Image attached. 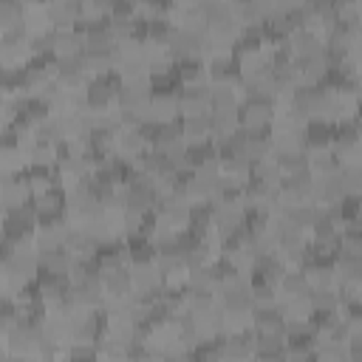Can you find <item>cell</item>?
I'll return each instance as SVG.
<instances>
[{
  "label": "cell",
  "instance_id": "9c48e42d",
  "mask_svg": "<svg viewBox=\"0 0 362 362\" xmlns=\"http://www.w3.org/2000/svg\"><path fill=\"white\" fill-rule=\"evenodd\" d=\"M181 133H184V141H187L189 147L209 144V141H212V122H209V116L181 119Z\"/></svg>",
  "mask_w": 362,
  "mask_h": 362
},
{
  "label": "cell",
  "instance_id": "30bf717a",
  "mask_svg": "<svg viewBox=\"0 0 362 362\" xmlns=\"http://www.w3.org/2000/svg\"><path fill=\"white\" fill-rule=\"evenodd\" d=\"M311 291V283L305 277L303 269H288L280 283H277V300H288V297H308Z\"/></svg>",
  "mask_w": 362,
  "mask_h": 362
},
{
  "label": "cell",
  "instance_id": "3957f363",
  "mask_svg": "<svg viewBox=\"0 0 362 362\" xmlns=\"http://www.w3.org/2000/svg\"><path fill=\"white\" fill-rule=\"evenodd\" d=\"M31 201H34V192H31L25 175H3V181H0V204H3V212L20 209V206H25Z\"/></svg>",
  "mask_w": 362,
  "mask_h": 362
},
{
  "label": "cell",
  "instance_id": "d6986e66",
  "mask_svg": "<svg viewBox=\"0 0 362 362\" xmlns=\"http://www.w3.org/2000/svg\"><path fill=\"white\" fill-rule=\"evenodd\" d=\"M342 181H345L348 198H359V195H362V164H348V167H342Z\"/></svg>",
  "mask_w": 362,
  "mask_h": 362
},
{
  "label": "cell",
  "instance_id": "ac0fdd59",
  "mask_svg": "<svg viewBox=\"0 0 362 362\" xmlns=\"http://www.w3.org/2000/svg\"><path fill=\"white\" fill-rule=\"evenodd\" d=\"M252 308L255 311L277 308V286L266 283V280H255V286H252Z\"/></svg>",
  "mask_w": 362,
  "mask_h": 362
},
{
  "label": "cell",
  "instance_id": "5bb4252c",
  "mask_svg": "<svg viewBox=\"0 0 362 362\" xmlns=\"http://www.w3.org/2000/svg\"><path fill=\"white\" fill-rule=\"evenodd\" d=\"M105 280V300H122L127 294H133V283H130V269H122V272H113Z\"/></svg>",
  "mask_w": 362,
  "mask_h": 362
},
{
  "label": "cell",
  "instance_id": "9a60e30c",
  "mask_svg": "<svg viewBox=\"0 0 362 362\" xmlns=\"http://www.w3.org/2000/svg\"><path fill=\"white\" fill-rule=\"evenodd\" d=\"M283 178H286V173H283L280 161H277L272 153H269L263 161L255 164V181H263V184H269V187H280Z\"/></svg>",
  "mask_w": 362,
  "mask_h": 362
},
{
  "label": "cell",
  "instance_id": "7402d4cb",
  "mask_svg": "<svg viewBox=\"0 0 362 362\" xmlns=\"http://www.w3.org/2000/svg\"><path fill=\"white\" fill-rule=\"evenodd\" d=\"M348 359L362 362V342H348Z\"/></svg>",
  "mask_w": 362,
  "mask_h": 362
},
{
  "label": "cell",
  "instance_id": "ffe728a7",
  "mask_svg": "<svg viewBox=\"0 0 362 362\" xmlns=\"http://www.w3.org/2000/svg\"><path fill=\"white\" fill-rule=\"evenodd\" d=\"M314 362H351L348 345H317Z\"/></svg>",
  "mask_w": 362,
  "mask_h": 362
},
{
  "label": "cell",
  "instance_id": "e0dca14e",
  "mask_svg": "<svg viewBox=\"0 0 362 362\" xmlns=\"http://www.w3.org/2000/svg\"><path fill=\"white\" fill-rule=\"evenodd\" d=\"M85 40H88V48H113L116 45V34H113L107 20H99L93 25H88L85 28Z\"/></svg>",
  "mask_w": 362,
  "mask_h": 362
},
{
  "label": "cell",
  "instance_id": "4fadbf2b",
  "mask_svg": "<svg viewBox=\"0 0 362 362\" xmlns=\"http://www.w3.org/2000/svg\"><path fill=\"white\" fill-rule=\"evenodd\" d=\"M153 263H156L158 272L167 277V274H173V272H178V269H187V255H184L181 243L175 240V243H170V246H164V249H156Z\"/></svg>",
  "mask_w": 362,
  "mask_h": 362
},
{
  "label": "cell",
  "instance_id": "44dd1931",
  "mask_svg": "<svg viewBox=\"0 0 362 362\" xmlns=\"http://www.w3.org/2000/svg\"><path fill=\"white\" fill-rule=\"evenodd\" d=\"M130 362H164V356H161V354H153V351L139 348V351L130 356Z\"/></svg>",
  "mask_w": 362,
  "mask_h": 362
},
{
  "label": "cell",
  "instance_id": "7a4b0ae2",
  "mask_svg": "<svg viewBox=\"0 0 362 362\" xmlns=\"http://www.w3.org/2000/svg\"><path fill=\"white\" fill-rule=\"evenodd\" d=\"M130 283H133V291L144 300H153L158 291H164V274L153 260L130 263Z\"/></svg>",
  "mask_w": 362,
  "mask_h": 362
},
{
  "label": "cell",
  "instance_id": "8fae6325",
  "mask_svg": "<svg viewBox=\"0 0 362 362\" xmlns=\"http://www.w3.org/2000/svg\"><path fill=\"white\" fill-rule=\"evenodd\" d=\"M229 184H235V187H246V184H252L255 181V164L252 161H246V158H238V156H226L223 158V173H221Z\"/></svg>",
  "mask_w": 362,
  "mask_h": 362
},
{
  "label": "cell",
  "instance_id": "8992f818",
  "mask_svg": "<svg viewBox=\"0 0 362 362\" xmlns=\"http://www.w3.org/2000/svg\"><path fill=\"white\" fill-rule=\"evenodd\" d=\"M311 288H339V277H337V269H334V260H325V257H317L311 255L308 263L303 266Z\"/></svg>",
  "mask_w": 362,
  "mask_h": 362
},
{
  "label": "cell",
  "instance_id": "6da1fadb",
  "mask_svg": "<svg viewBox=\"0 0 362 362\" xmlns=\"http://www.w3.org/2000/svg\"><path fill=\"white\" fill-rule=\"evenodd\" d=\"M274 99H263V96H249L240 105V127L252 130V133H269L272 130V119H274Z\"/></svg>",
  "mask_w": 362,
  "mask_h": 362
},
{
  "label": "cell",
  "instance_id": "277c9868",
  "mask_svg": "<svg viewBox=\"0 0 362 362\" xmlns=\"http://www.w3.org/2000/svg\"><path fill=\"white\" fill-rule=\"evenodd\" d=\"M311 130V122L308 116H303L294 105H286V107H277L274 110V119H272V130L269 133H288V136H303Z\"/></svg>",
  "mask_w": 362,
  "mask_h": 362
},
{
  "label": "cell",
  "instance_id": "603a6c76",
  "mask_svg": "<svg viewBox=\"0 0 362 362\" xmlns=\"http://www.w3.org/2000/svg\"><path fill=\"white\" fill-rule=\"evenodd\" d=\"M359 42H362V23H359Z\"/></svg>",
  "mask_w": 362,
  "mask_h": 362
},
{
  "label": "cell",
  "instance_id": "ba28073f",
  "mask_svg": "<svg viewBox=\"0 0 362 362\" xmlns=\"http://www.w3.org/2000/svg\"><path fill=\"white\" fill-rule=\"evenodd\" d=\"M308 300H311V308L314 314L320 317H331V314H339L345 300H342V291L339 288H311L308 291Z\"/></svg>",
  "mask_w": 362,
  "mask_h": 362
},
{
  "label": "cell",
  "instance_id": "7c38bea8",
  "mask_svg": "<svg viewBox=\"0 0 362 362\" xmlns=\"http://www.w3.org/2000/svg\"><path fill=\"white\" fill-rule=\"evenodd\" d=\"M76 269V260L71 257L68 249H57V252H48L42 255V274H51V277H62V280H71Z\"/></svg>",
  "mask_w": 362,
  "mask_h": 362
},
{
  "label": "cell",
  "instance_id": "5b68a950",
  "mask_svg": "<svg viewBox=\"0 0 362 362\" xmlns=\"http://www.w3.org/2000/svg\"><path fill=\"white\" fill-rule=\"evenodd\" d=\"M88 51L85 28L71 25V28H57V45H54V59H68V57H82Z\"/></svg>",
  "mask_w": 362,
  "mask_h": 362
},
{
  "label": "cell",
  "instance_id": "2e32d148",
  "mask_svg": "<svg viewBox=\"0 0 362 362\" xmlns=\"http://www.w3.org/2000/svg\"><path fill=\"white\" fill-rule=\"evenodd\" d=\"M322 215V209L320 206H314V204H300V206H294V209H288V215H286V221L291 223V226H297V229H303L305 235L314 229V223H317V218Z\"/></svg>",
  "mask_w": 362,
  "mask_h": 362
},
{
  "label": "cell",
  "instance_id": "cb8c5ba5",
  "mask_svg": "<svg viewBox=\"0 0 362 362\" xmlns=\"http://www.w3.org/2000/svg\"><path fill=\"white\" fill-rule=\"evenodd\" d=\"M96 362H102V359H96Z\"/></svg>",
  "mask_w": 362,
  "mask_h": 362
},
{
  "label": "cell",
  "instance_id": "52a82bcc",
  "mask_svg": "<svg viewBox=\"0 0 362 362\" xmlns=\"http://www.w3.org/2000/svg\"><path fill=\"white\" fill-rule=\"evenodd\" d=\"M48 17L57 28H71L79 25L82 17V3L79 0H48Z\"/></svg>",
  "mask_w": 362,
  "mask_h": 362
}]
</instances>
